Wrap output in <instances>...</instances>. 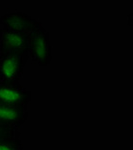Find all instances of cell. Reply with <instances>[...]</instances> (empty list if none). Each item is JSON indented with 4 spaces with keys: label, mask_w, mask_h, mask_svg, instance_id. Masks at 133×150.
Masks as SVG:
<instances>
[{
    "label": "cell",
    "mask_w": 133,
    "mask_h": 150,
    "mask_svg": "<svg viewBox=\"0 0 133 150\" xmlns=\"http://www.w3.org/2000/svg\"><path fill=\"white\" fill-rule=\"evenodd\" d=\"M28 57L41 67L48 66L52 60L49 32L39 24L28 34Z\"/></svg>",
    "instance_id": "obj_1"
},
{
    "label": "cell",
    "mask_w": 133,
    "mask_h": 150,
    "mask_svg": "<svg viewBox=\"0 0 133 150\" xmlns=\"http://www.w3.org/2000/svg\"><path fill=\"white\" fill-rule=\"evenodd\" d=\"M28 59V52H0V81L20 82Z\"/></svg>",
    "instance_id": "obj_2"
},
{
    "label": "cell",
    "mask_w": 133,
    "mask_h": 150,
    "mask_svg": "<svg viewBox=\"0 0 133 150\" xmlns=\"http://www.w3.org/2000/svg\"><path fill=\"white\" fill-rule=\"evenodd\" d=\"M31 102V91L20 82L0 81V103L14 106H25Z\"/></svg>",
    "instance_id": "obj_3"
},
{
    "label": "cell",
    "mask_w": 133,
    "mask_h": 150,
    "mask_svg": "<svg viewBox=\"0 0 133 150\" xmlns=\"http://www.w3.org/2000/svg\"><path fill=\"white\" fill-rule=\"evenodd\" d=\"M0 24L3 29L28 35L41 23L28 14L16 11L2 15L0 17Z\"/></svg>",
    "instance_id": "obj_4"
},
{
    "label": "cell",
    "mask_w": 133,
    "mask_h": 150,
    "mask_svg": "<svg viewBox=\"0 0 133 150\" xmlns=\"http://www.w3.org/2000/svg\"><path fill=\"white\" fill-rule=\"evenodd\" d=\"M28 35L0 29V52H28Z\"/></svg>",
    "instance_id": "obj_5"
},
{
    "label": "cell",
    "mask_w": 133,
    "mask_h": 150,
    "mask_svg": "<svg viewBox=\"0 0 133 150\" xmlns=\"http://www.w3.org/2000/svg\"><path fill=\"white\" fill-rule=\"evenodd\" d=\"M28 118V107L0 103V122L20 130Z\"/></svg>",
    "instance_id": "obj_6"
},
{
    "label": "cell",
    "mask_w": 133,
    "mask_h": 150,
    "mask_svg": "<svg viewBox=\"0 0 133 150\" xmlns=\"http://www.w3.org/2000/svg\"><path fill=\"white\" fill-rule=\"evenodd\" d=\"M0 150H23V144L20 137L0 138Z\"/></svg>",
    "instance_id": "obj_7"
},
{
    "label": "cell",
    "mask_w": 133,
    "mask_h": 150,
    "mask_svg": "<svg viewBox=\"0 0 133 150\" xmlns=\"http://www.w3.org/2000/svg\"><path fill=\"white\" fill-rule=\"evenodd\" d=\"M3 137H20V130L0 122V138Z\"/></svg>",
    "instance_id": "obj_8"
}]
</instances>
